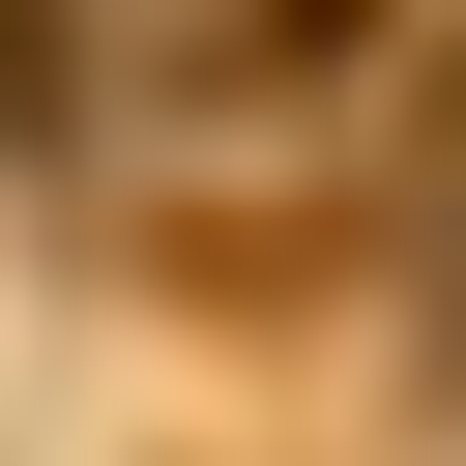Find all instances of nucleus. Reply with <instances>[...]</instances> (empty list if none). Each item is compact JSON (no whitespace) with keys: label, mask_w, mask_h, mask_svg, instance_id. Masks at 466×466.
Instances as JSON below:
<instances>
[{"label":"nucleus","mask_w":466,"mask_h":466,"mask_svg":"<svg viewBox=\"0 0 466 466\" xmlns=\"http://www.w3.org/2000/svg\"><path fill=\"white\" fill-rule=\"evenodd\" d=\"M437 175H466V58H437Z\"/></svg>","instance_id":"2"},{"label":"nucleus","mask_w":466,"mask_h":466,"mask_svg":"<svg viewBox=\"0 0 466 466\" xmlns=\"http://www.w3.org/2000/svg\"><path fill=\"white\" fill-rule=\"evenodd\" d=\"M350 29H379V0H175V58H233V87H320Z\"/></svg>","instance_id":"1"}]
</instances>
